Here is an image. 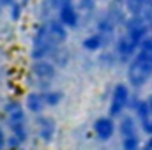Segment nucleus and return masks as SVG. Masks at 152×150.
<instances>
[{"label":"nucleus","mask_w":152,"mask_h":150,"mask_svg":"<svg viewBox=\"0 0 152 150\" xmlns=\"http://www.w3.org/2000/svg\"><path fill=\"white\" fill-rule=\"evenodd\" d=\"M152 76V37H145L127 66V81L134 88L143 87Z\"/></svg>","instance_id":"1"},{"label":"nucleus","mask_w":152,"mask_h":150,"mask_svg":"<svg viewBox=\"0 0 152 150\" xmlns=\"http://www.w3.org/2000/svg\"><path fill=\"white\" fill-rule=\"evenodd\" d=\"M147 32H149V25L145 23V20L131 16L129 21L126 23L124 36L117 42V55L122 60H129L131 57H134V53L138 51L140 44L143 42V39L147 37Z\"/></svg>","instance_id":"2"},{"label":"nucleus","mask_w":152,"mask_h":150,"mask_svg":"<svg viewBox=\"0 0 152 150\" xmlns=\"http://www.w3.org/2000/svg\"><path fill=\"white\" fill-rule=\"evenodd\" d=\"M4 118H5V124L7 127L11 129V138L7 141L9 149H20L28 133H27V115H25V110L23 106L20 104V101H9L5 103L4 106Z\"/></svg>","instance_id":"3"},{"label":"nucleus","mask_w":152,"mask_h":150,"mask_svg":"<svg viewBox=\"0 0 152 150\" xmlns=\"http://www.w3.org/2000/svg\"><path fill=\"white\" fill-rule=\"evenodd\" d=\"M57 48H58V46L51 41L46 25L37 27V30H36V34H34V37H32V51H30L32 58H34V60H44V58L51 57V55L57 51Z\"/></svg>","instance_id":"4"},{"label":"nucleus","mask_w":152,"mask_h":150,"mask_svg":"<svg viewBox=\"0 0 152 150\" xmlns=\"http://www.w3.org/2000/svg\"><path fill=\"white\" fill-rule=\"evenodd\" d=\"M129 99H131V94H129V87L124 85V83H117L112 90V97H110V108L108 113L110 117H118L122 115V111L127 108L129 104Z\"/></svg>","instance_id":"5"},{"label":"nucleus","mask_w":152,"mask_h":150,"mask_svg":"<svg viewBox=\"0 0 152 150\" xmlns=\"http://www.w3.org/2000/svg\"><path fill=\"white\" fill-rule=\"evenodd\" d=\"M58 20L67 27V28H76L80 16L76 11L73 0H58Z\"/></svg>","instance_id":"6"},{"label":"nucleus","mask_w":152,"mask_h":150,"mask_svg":"<svg viewBox=\"0 0 152 150\" xmlns=\"http://www.w3.org/2000/svg\"><path fill=\"white\" fill-rule=\"evenodd\" d=\"M30 71H32L34 78L37 79L41 85H44V87H46V85H50V83H51V79H53L55 74H57L55 66H53L51 62H48L46 58H44V60H36Z\"/></svg>","instance_id":"7"},{"label":"nucleus","mask_w":152,"mask_h":150,"mask_svg":"<svg viewBox=\"0 0 152 150\" xmlns=\"http://www.w3.org/2000/svg\"><path fill=\"white\" fill-rule=\"evenodd\" d=\"M94 134L99 141H108L112 140V136L115 134V122H113V117H99L94 125Z\"/></svg>","instance_id":"8"},{"label":"nucleus","mask_w":152,"mask_h":150,"mask_svg":"<svg viewBox=\"0 0 152 150\" xmlns=\"http://www.w3.org/2000/svg\"><path fill=\"white\" fill-rule=\"evenodd\" d=\"M124 7L129 12V16L145 20L152 14V0H124Z\"/></svg>","instance_id":"9"},{"label":"nucleus","mask_w":152,"mask_h":150,"mask_svg":"<svg viewBox=\"0 0 152 150\" xmlns=\"http://www.w3.org/2000/svg\"><path fill=\"white\" fill-rule=\"evenodd\" d=\"M36 125H37L39 138H41L44 143L53 141L55 133H57V124H55V120H53L51 117H44V115H41V117L37 118V122H36Z\"/></svg>","instance_id":"10"},{"label":"nucleus","mask_w":152,"mask_h":150,"mask_svg":"<svg viewBox=\"0 0 152 150\" xmlns=\"http://www.w3.org/2000/svg\"><path fill=\"white\" fill-rule=\"evenodd\" d=\"M25 106H27V110H28L30 113H34V115H41L42 110L48 106L46 101H44V94H42V92H30V94L27 95Z\"/></svg>","instance_id":"11"},{"label":"nucleus","mask_w":152,"mask_h":150,"mask_svg":"<svg viewBox=\"0 0 152 150\" xmlns=\"http://www.w3.org/2000/svg\"><path fill=\"white\" fill-rule=\"evenodd\" d=\"M104 42H106V36L101 34V32H96V34L87 36L83 39V48L88 50V51H97L104 46Z\"/></svg>","instance_id":"12"},{"label":"nucleus","mask_w":152,"mask_h":150,"mask_svg":"<svg viewBox=\"0 0 152 150\" xmlns=\"http://www.w3.org/2000/svg\"><path fill=\"white\" fill-rule=\"evenodd\" d=\"M118 133L120 136H131V134H136V124H134V118L133 117H122L120 122H118Z\"/></svg>","instance_id":"13"},{"label":"nucleus","mask_w":152,"mask_h":150,"mask_svg":"<svg viewBox=\"0 0 152 150\" xmlns=\"http://www.w3.org/2000/svg\"><path fill=\"white\" fill-rule=\"evenodd\" d=\"M42 94H44V101H46L48 106H57V104L62 103V99H64V94L58 92V90H46V92H42Z\"/></svg>","instance_id":"14"},{"label":"nucleus","mask_w":152,"mask_h":150,"mask_svg":"<svg viewBox=\"0 0 152 150\" xmlns=\"http://www.w3.org/2000/svg\"><path fill=\"white\" fill-rule=\"evenodd\" d=\"M7 141H9V138L5 136V131H4V127L0 125V150H7L9 149Z\"/></svg>","instance_id":"15"},{"label":"nucleus","mask_w":152,"mask_h":150,"mask_svg":"<svg viewBox=\"0 0 152 150\" xmlns=\"http://www.w3.org/2000/svg\"><path fill=\"white\" fill-rule=\"evenodd\" d=\"M142 150H152V136L147 140V143L143 145V149H142Z\"/></svg>","instance_id":"16"},{"label":"nucleus","mask_w":152,"mask_h":150,"mask_svg":"<svg viewBox=\"0 0 152 150\" xmlns=\"http://www.w3.org/2000/svg\"><path fill=\"white\" fill-rule=\"evenodd\" d=\"M12 2H16V0H0V7H4V5H7V7H9Z\"/></svg>","instance_id":"17"},{"label":"nucleus","mask_w":152,"mask_h":150,"mask_svg":"<svg viewBox=\"0 0 152 150\" xmlns=\"http://www.w3.org/2000/svg\"><path fill=\"white\" fill-rule=\"evenodd\" d=\"M28 2H30V0H20V4H21L23 7H25V5H28Z\"/></svg>","instance_id":"18"},{"label":"nucleus","mask_w":152,"mask_h":150,"mask_svg":"<svg viewBox=\"0 0 152 150\" xmlns=\"http://www.w3.org/2000/svg\"><path fill=\"white\" fill-rule=\"evenodd\" d=\"M149 30L152 32V14H151V18H149Z\"/></svg>","instance_id":"19"},{"label":"nucleus","mask_w":152,"mask_h":150,"mask_svg":"<svg viewBox=\"0 0 152 150\" xmlns=\"http://www.w3.org/2000/svg\"><path fill=\"white\" fill-rule=\"evenodd\" d=\"M16 150H21V149H16Z\"/></svg>","instance_id":"20"}]
</instances>
